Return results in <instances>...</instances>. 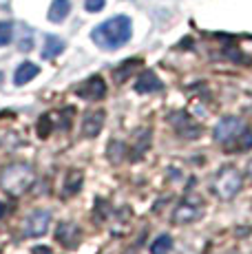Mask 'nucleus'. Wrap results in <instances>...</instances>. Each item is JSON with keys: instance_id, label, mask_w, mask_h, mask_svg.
Segmentation results:
<instances>
[{"instance_id": "nucleus-1", "label": "nucleus", "mask_w": 252, "mask_h": 254, "mask_svg": "<svg viewBox=\"0 0 252 254\" xmlns=\"http://www.w3.org/2000/svg\"><path fill=\"white\" fill-rule=\"evenodd\" d=\"M133 36V22L128 16H113L91 31V40L104 51H115L124 47Z\"/></svg>"}, {"instance_id": "nucleus-2", "label": "nucleus", "mask_w": 252, "mask_h": 254, "mask_svg": "<svg viewBox=\"0 0 252 254\" xmlns=\"http://www.w3.org/2000/svg\"><path fill=\"white\" fill-rule=\"evenodd\" d=\"M31 179H33L31 168L20 164V166H9V168L2 173V177H0V184H2L4 190H9V192L20 194L22 190L29 188Z\"/></svg>"}, {"instance_id": "nucleus-3", "label": "nucleus", "mask_w": 252, "mask_h": 254, "mask_svg": "<svg viewBox=\"0 0 252 254\" xmlns=\"http://www.w3.org/2000/svg\"><path fill=\"white\" fill-rule=\"evenodd\" d=\"M244 130H246V126L241 120H237V117H224V120L215 126V139L219 141V144L228 146L232 139H239V135L244 133Z\"/></svg>"}, {"instance_id": "nucleus-4", "label": "nucleus", "mask_w": 252, "mask_h": 254, "mask_svg": "<svg viewBox=\"0 0 252 254\" xmlns=\"http://www.w3.org/2000/svg\"><path fill=\"white\" fill-rule=\"evenodd\" d=\"M241 188V175L235 168H226L217 179V192L224 199H232Z\"/></svg>"}, {"instance_id": "nucleus-5", "label": "nucleus", "mask_w": 252, "mask_h": 254, "mask_svg": "<svg viewBox=\"0 0 252 254\" xmlns=\"http://www.w3.org/2000/svg\"><path fill=\"white\" fill-rule=\"evenodd\" d=\"M49 221H51V212L49 210H36L27 217L25 221V234L27 237H42L49 228Z\"/></svg>"}, {"instance_id": "nucleus-6", "label": "nucleus", "mask_w": 252, "mask_h": 254, "mask_svg": "<svg viewBox=\"0 0 252 254\" xmlns=\"http://www.w3.org/2000/svg\"><path fill=\"white\" fill-rule=\"evenodd\" d=\"M75 93L82 97V100H91V102L102 100V97L106 95V82L102 80L100 75H91L84 84L77 86Z\"/></svg>"}, {"instance_id": "nucleus-7", "label": "nucleus", "mask_w": 252, "mask_h": 254, "mask_svg": "<svg viewBox=\"0 0 252 254\" xmlns=\"http://www.w3.org/2000/svg\"><path fill=\"white\" fill-rule=\"evenodd\" d=\"M104 126V111H89L82 117V133L86 137H95Z\"/></svg>"}, {"instance_id": "nucleus-8", "label": "nucleus", "mask_w": 252, "mask_h": 254, "mask_svg": "<svg viewBox=\"0 0 252 254\" xmlns=\"http://www.w3.org/2000/svg\"><path fill=\"white\" fill-rule=\"evenodd\" d=\"M162 82L159 77L155 75L153 71H144L142 75L135 80V91L137 93H155V91H162Z\"/></svg>"}, {"instance_id": "nucleus-9", "label": "nucleus", "mask_w": 252, "mask_h": 254, "mask_svg": "<svg viewBox=\"0 0 252 254\" xmlns=\"http://www.w3.org/2000/svg\"><path fill=\"white\" fill-rule=\"evenodd\" d=\"M58 241L66 248H75L77 241H80V230H77L75 223H71V221L60 223V228H58Z\"/></svg>"}, {"instance_id": "nucleus-10", "label": "nucleus", "mask_w": 252, "mask_h": 254, "mask_svg": "<svg viewBox=\"0 0 252 254\" xmlns=\"http://www.w3.org/2000/svg\"><path fill=\"white\" fill-rule=\"evenodd\" d=\"M38 73H40L38 64H33V62H22V64L16 69V73H13V84L16 86L27 84V82H31L33 77L38 75Z\"/></svg>"}, {"instance_id": "nucleus-11", "label": "nucleus", "mask_w": 252, "mask_h": 254, "mask_svg": "<svg viewBox=\"0 0 252 254\" xmlns=\"http://www.w3.org/2000/svg\"><path fill=\"white\" fill-rule=\"evenodd\" d=\"M69 13H71V0H53L47 18H49L51 22H62Z\"/></svg>"}, {"instance_id": "nucleus-12", "label": "nucleus", "mask_w": 252, "mask_h": 254, "mask_svg": "<svg viewBox=\"0 0 252 254\" xmlns=\"http://www.w3.org/2000/svg\"><path fill=\"white\" fill-rule=\"evenodd\" d=\"M62 51H64V40H60V38H56V36H47L45 49H42V58H45V60H53V58H58Z\"/></svg>"}, {"instance_id": "nucleus-13", "label": "nucleus", "mask_w": 252, "mask_h": 254, "mask_svg": "<svg viewBox=\"0 0 252 254\" xmlns=\"http://www.w3.org/2000/svg\"><path fill=\"white\" fill-rule=\"evenodd\" d=\"M171 248H173L171 234H159V237L153 241V246H151V254H168L171 252Z\"/></svg>"}, {"instance_id": "nucleus-14", "label": "nucleus", "mask_w": 252, "mask_h": 254, "mask_svg": "<svg viewBox=\"0 0 252 254\" xmlns=\"http://www.w3.org/2000/svg\"><path fill=\"white\" fill-rule=\"evenodd\" d=\"M64 186H66V190H64L66 197H69V194H73V192H77V190H80V186H82V173H80V170H71V173L66 175Z\"/></svg>"}, {"instance_id": "nucleus-15", "label": "nucleus", "mask_w": 252, "mask_h": 254, "mask_svg": "<svg viewBox=\"0 0 252 254\" xmlns=\"http://www.w3.org/2000/svg\"><path fill=\"white\" fill-rule=\"evenodd\" d=\"M13 36V24L11 22H0V47H7Z\"/></svg>"}, {"instance_id": "nucleus-16", "label": "nucleus", "mask_w": 252, "mask_h": 254, "mask_svg": "<svg viewBox=\"0 0 252 254\" xmlns=\"http://www.w3.org/2000/svg\"><path fill=\"white\" fill-rule=\"evenodd\" d=\"M104 4H106V0H84V9L89 13H98L104 9Z\"/></svg>"}, {"instance_id": "nucleus-17", "label": "nucleus", "mask_w": 252, "mask_h": 254, "mask_svg": "<svg viewBox=\"0 0 252 254\" xmlns=\"http://www.w3.org/2000/svg\"><path fill=\"white\" fill-rule=\"evenodd\" d=\"M49 130H51V122H49V117L42 115V117H40V122H38V135H40V137H47V135H49Z\"/></svg>"}, {"instance_id": "nucleus-18", "label": "nucleus", "mask_w": 252, "mask_h": 254, "mask_svg": "<svg viewBox=\"0 0 252 254\" xmlns=\"http://www.w3.org/2000/svg\"><path fill=\"white\" fill-rule=\"evenodd\" d=\"M137 64H142V62H139V60H128V62H124V69H122V71H115V80L122 82L124 77H126V73L133 69V66H137Z\"/></svg>"}, {"instance_id": "nucleus-19", "label": "nucleus", "mask_w": 252, "mask_h": 254, "mask_svg": "<svg viewBox=\"0 0 252 254\" xmlns=\"http://www.w3.org/2000/svg\"><path fill=\"white\" fill-rule=\"evenodd\" d=\"M239 148H252V130H244V135H239Z\"/></svg>"}, {"instance_id": "nucleus-20", "label": "nucleus", "mask_w": 252, "mask_h": 254, "mask_svg": "<svg viewBox=\"0 0 252 254\" xmlns=\"http://www.w3.org/2000/svg\"><path fill=\"white\" fill-rule=\"evenodd\" d=\"M2 214H4V203L0 201V217H2Z\"/></svg>"}, {"instance_id": "nucleus-21", "label": "nucleus", "mask_w": 252, "mask_h": 254, "mask_svg": "<svg viewBox=\"0 0 252 254\" xmlns=\"http://www.w3.org/2000/svg\"><path fill=\"white\" fill-rule=\"evenodd\" d=\"M248 175H250V177H252V162L248 164Z\"/></svg>"}]
</instances>
